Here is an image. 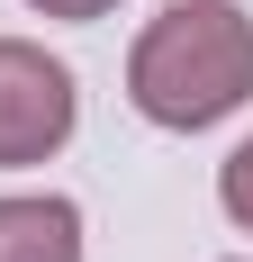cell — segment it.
Returning a JSON list of instances; mask_svg holds the SVG:
<instances>
[{
	"label": "cell",
	"instance_id": "obj_1",
	"mask_svg": "<svg viewBox=\"0 0 253 262\" xmlns=\"http://www.w3.org/2000/svg\"><path fill=\"white\" fill-rule=\"evenodd\" d=\"M126 100L136 118L172 136H199L253 100V18L235 0H172L163 18H145L136 54H126Z\"/></svg>",
	"mask_w": 253,
	"mask_h": 262
},
{
	"label": "cell",
	"instance_id": "obj_2",
	"mask_svg": "<svg viewBox=\"0 0 253 262\" xmlns=\"http://www.w3.org/2000/svg\"><path fill=\"white\" fill-rule=\"evenodd\" d=\"M73 127H81L73 63H54L27 36H0V172H27V163L64 154Z\"/></svg>",
	"mask_w": 253,
	"mask_h": 262
},
{
	"label": "cell",
	"instance_id": "obj_5",
	"mask_svg": "<svg viewBox=\"0 0 253 262\" xmlns=\"http://www.w3.org/2000/svg\"><path fill=\"white\" fill-rule=\"evenodd\" d=\"M36 18H73V27H91V18H109L118 0H27Z\"/></svg>",
	"mask_w": 253,
	"mask_h": 262
},
{
	"label": "cell",
	"instance_id": "obj_4",
	"mask_svg": "<svg viewBox=\"0 0 253 262\" xmlns=\"http://www.w3.org/2000/svg\"><path fill=\"white\" fill-rule=\"evenodd\" d=\"M217 208H226L235 226H244V235H253V136H244V145H235L226 163H217Z\"/></svg>",
	"mask_w": 253,
	"mask_h": 262
},
{
	"label": "cell",
	"instance_id": "obj_3",
	"mask_svg": "<svg viewBox=\"0 0 253 262\" xmlns=\"http://www.w3.org/2000/svg\"><path fill=\"white\" fill-rule=\"evenodd\" d=\"M0 262H81V208L73 199H27L9 190L0 199Z\"/></svg>",
	"mask_w": 253,
	"mask_h": 262
}]
</instances>
